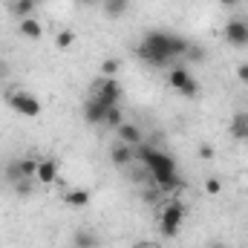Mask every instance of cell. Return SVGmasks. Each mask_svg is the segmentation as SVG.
<instances>
[{"mask_svg": "<svg viewBox=\"0 0 248 248\" xmlns=\"http://www.w3.org/2000/svg\"><path fill=\"white\" fill-rule=\"evenodd\" d=\"M182 222H185V205L179 199H170L162 208V214H159V231L165 237H176L179 228H182Z\"/></svg>", "mask_w": 248, "mask_h": 248, "instance_id": "obj_3", "label": "cell"}, {"mask_svg": "<svg viewBox=\"0 0 248 248\" xmlns=\"http://www.w3.org/2000/svg\"><path fill=\"white\" fill-rule=\"evenodd\" d=\"M72 248H75V246H72Z\"/></svg>", "mask_w": 248, "mask_h": 248, "instance_id": "obj_33", "label": "cell"}, {"mask_svg": "<svg viewBox=\"0 0 248 248\" xmlns=\"http://www.w3.org/2000/svg\"><path fill=\"white\" fill-rule=\"evenodd\" d=\"M119 66H122V63L116 61V58H104V61H101V78H116Z\"/></svg>", "mask_w": 248, "mask_h": 248, "instance_id": "obj_20", "label": "cell"}, {"mask_svg": "<svg viewBox=\"0 0 248 248\" xmlns=\"http://www.w3.org/2000/svg\"><path fill=\"white\" fill-rule=\"evenodd\" d=\"M107 110H110V107H107V104H101L95 95H93L90 101H84V119H87L90 124H104Z\"/></svg>", "mask_w": 248, "mask_h": 248, "instance_id": "obj_7", "label": "cell"}, {"mask_svg": "<svg viewBox=\"0 0 248 248\" xmlns=\"http://www.w3.org/2000/svg\"><path fill=\"white\" fill-rule=\"evenodd\" d=\"M199 156H202V159H205V162H211V159H214V156H217V150H214V147H211V144H199Z\"/></svg>", "mask_w": 248, "mask_h": 248, "instance_id": "obj_26", "label": "cell"}, {"mask_svg": "<svg viewBox=\"0 0 248 248\" xmlns=\"http://www.w3.org/2000/svg\"><path fill=\"white\" fill-rule=\"evenodd\" d=\"M17 32H20V38H26V41H38V38H44V23H41L38 17H23V20L17 23Z\"/></svg>", "mask_w": 248, "mask_h": 248, "instance_id": "obj_9", "label": "cell"}, {"mask_svg": "<svg viewBox=\"0 0 248 248\" xmlns=\"http://www.w3.org/2000/svg\"><path fill=\"white\" fill-rule=\"evenodd\" d=\"M133 150H136V156L144 162L147 173L153 176V182H156V187H159L162 193H173V190L182 187L176 162H173L168 153H162V150H156V147H150V144H139V147H133Z\"/></svg>", "mask_w": 248, "mask_h": 248, "instance_id": "obj_2", "label": "cell"}, {"mask_svg": "<svg viewBox=\"0 0 248 248\" xmlns=\"http://www.w3.org/2000/svg\"><path fill=\"white\" fill-rule=\"evenodd\" d=\"M81 3H95V0H81Z\"/></svg>", "mask_w": 248, "mask_h": 248, "instance_id": "obj_32", "label": "cell"}, {"mask_svg": "<svg viewBox=\"0 0 248 248\" xmlns=\"http://www.w3.org/2000/svg\"><path fill=\"white\" fill-rule=\"evenodd\" d=\"M133 248H153V246H150V243H136Z\"/></svg>", "mask_w": 248, "mask_h": 248, "instance_id": "obj_29", "label": "cell"}, {"mask_svg": "<svg viewBox=\"0 0 248 248\" xmlns=\"http://www.w3.org/2000/svg\"><path fill=\"white\" fill-rule=\"evenodd\" d=\"M17 168H20V176H23V179H35V173H38V159H20Z\"/></svg>", "mask_w": 248, "mask_h": 248, "instance_id": "obj_18", "label": "cell"}, {"mask_svg": "<svg viewBox=\"0 0 248 248\" xmlns=\"http://www.w3.org/2000/svg\"><path fill=\"white\" fill-rule=\"evenodd\" d=\"M116 133H119V141H122V144H127V147H139V144H144L141 130H139L136 124H130V122H124Z\"/></svg>", "mask_w": 248, "mask_h": 248, "instance_id": "obj_8", "label": "cell"}, {"mask_svg": "<svg viewBox=\"0 0 248 248\" xmlns=\"http://www.w3.org/2000/svg\"><path fill=\"white\" fill-rule=\"evenodd\" d=\"M205 193H214V196H217V193H222V182H219L217 176H211V179L205 182Z\"/></svg>", "mask_w": 248, "mask_h": 248, "instance_id": "obj_25", "label": "cell"}, {"mask_svg": "<svg viewBox=\"0 0 248 248\" xmlns=\"http://www.w3.org/2000/svg\"><path fill=\"white\" fill-rule=\"evenodd\" d=\"M75 41H78V35H75L72 29H61V32H55V46H58V49H69V46H75Z\"/></svg>", "mask_w": 248, "mask_h": 248, "instance_id": "obj_17", "label": "cell"}, {"mask_svg": "<svg viewBox=\"0 0 248 248\" xmlns=\"http://www.w3.org/2000/svg\"><path fill=\"white\" fill-rule=\"evenodd\" d=\"M179 95H182V98H196V95H199V81H196L193 75L187 78V84L179 90Z\"/></svg>", "mask_w": 248, "mask_h": 248, "instance_id": "obj_21", "label": "cell"}, {"mask_svg": "<svg viewBox=\"0 0 248 248\" xmlns=\"http://www.w3.org/2000/svg\"><path fill=\"white\" fill-rule=\"evenodd\" d=\"M6 179H9L12 185L23 179V176H20V168H17V162H12V165H6Z\"/></svg>", "mask_w": 248, "mask_h": 248, "instance_id": "obj_23", "label": "cell"}, {"mask_svg": "<svg viewBox=\"0 0 248 248\" xmlns=\"http://www.w3.org/2000/svg\"><path fill=\"white\" fill-rule=\"evenodd\" d=\"M75 248H95V237L90 231H78L75 234Z\"/></svg>", "mask_w": 248, "mask_h": 248, "instance_id": "obj_22", "label": "cell"}, {"mask_svg": "<svg viewBox=\"0 0 248 248\" xmlns=\"http://www.w3.org/2000/svg\"><path fill=\"white\" fill-rule=\"evenodd\" d=\"M35 6H38V0H12L9 3V15H15V17H32L35 15Z\"/></svg>", "mask_w": 248, "mask_h": 248, "instance_id": "obj_11", "label": "cell"}, {"mask_svg": "<svg viewBox=\"0 0 248 248\" xmlns=\"http://www.w3.org/2000/svg\"><path fill=\"white\" fill-rule=\"evenodd\" d=\"M219 3H222V6H225V9H234V6H237V3H240V0H219Z\"/></svg>", "mask_w": 248, "mask_h": 248, "instance_id": "obj_28", "label": "cell"}, {"mask_svg": "<svg viewBox=\"0 0 248 248\" xmlns=\"http://www.w3.org/2000/svg\"><path fill=\"white\" fill-rule=\"evenodd\" d=\"M35 179H38L41 185H52V182L58 179V162H52V159L38 162V173H35Z\"/></svg>", "mask_w": 248, "mask_h": 248, "instance_id": "obj_10", "label": "cell"}, {"mask_svg": "<svg viewBox=\"0 0 248 248\" xmlns=\"http://www.w3.org/2000/svg\"><path fill=\"white\" fill-rule=\"evenodd\" d=\"M6 101H9V107H12L15 113H20V116H26V119H38V116H41V101H38L32 93L15 90V93L6 95Z\"/></svg>", "mask_w": 248, "mask_h": 248, "instance_id": "obj_4", "label": "cell"}, {"mask_svg": "<svg viewBox=\"0 0 248 248\" xmlns=\"http://www.w3.org/2000/svg\"><path fill=\"white\" fill-rule=\"evenodd\" d=\"M104 124H107V127H113V130H119V127L124 124L122 110H119V107H110V110H107V119H104Z\"/></svg>", "mask_w": 248, "mask_h": 248, "instance_id": "obj_19", "label": "cell"}, {"mask_svg": "<svg viewBox=\"0 0 248 248\" xmlns=\"http://www.w3.org/2000/svg\"><path fill=\"white\" fill-rule=\"evenodd\" d=\"M228 133H231L234 139L246 141V139H248V113H237V116L231 119V127H228Z\"/></svg>", "mask_w": 248, "mask_h": 248, "instance_id": "obj_13", "label": "cell"}, {"mask_svg": "<svg viewBox=\"0 0 248 248\" xmlns=\"http://www.w3.org/2000/svg\"><path fill=\"white\" fill-rule=\"evenodd\" d=\"M211 248H225V246H219V243H214V246H211Z\"/></svg>", "mask_w": 248, "mask_h": 248, "instance_id": "obj_31", "label": "cell"}, {"mask_svg": "<svg viewBox=\"0 0 248 248\" xmlns=\"http://www.w3.org/2000/svg\"><path fill=\"white\" fill-rule=\"evenodd\" d=\"M110 159H113V165L116 168H124V165H130L133 162V147H127V144H116L113 150H110Z\"/></svg>", "mask_w": 248, "mask_h": 248, "instance_id": "obj_15", "label": "cell"}, {"mask_svg": "<svg viewBox=\"0 0 248 248\" xmlns=\"http://www.w3.org/2000/svg\"><path fill=\"white\" fill-rule=\"evenodd\" d=\"M15 193H17V196H32V179H20V182H15Z\"/></svg>", "mask_w": 248, "mask_h": 248, "instance_id": "obj_24", "label": "cell"}, {"mask_svg": "<svg viewBox=\"0 0 248 248\" xmlns=\"http://www.w3.org/2000/svg\"><path fill=\"white\" fill-rule=\"evenodd\" d=\"M187 78H190V72H187L185 66H170V72H168V84H170L176 93L187 84Z\"/></svg>", "mask_w": 248, "mask_h": 248, "instance_id": "obj_16", "label": "cell"}, {"mask_svg": "<svg viewBox=\"0 0 248 248\" xmlns=\"http://www.w3.org/2000/svg\"><path fill=\"white\" fill-rule=\"evenodd\" d=\"M63 202L72 205V208H84V205L90 202V190H87V187H69V190L63 193Z\"/></svg>", "mask_w": 248, "mask_h": 248, "instance_id": "obj_12", "label": "cell"}, {"mask_svg": "<svg viewBox=\"0 0 248 248\" xmlns=\"http://www.w3.org/2000/svg\"><path fill=\"white\" fill-rule=\"evenodd\" d=\"M237 78H240V84L248 87V63H240V66H237Z\"/></svg>", "mask_w": 248, "mask_h": 248, "instance_id": "obj_27", "label": "cell"}, {"mask_svg": "<svg viewBox=\"0 0 248 248\" xmlns=\"http://www.w3.org/2000/svg\"><path fill=\"white\" fill-rule=\"evenodd\" d=\"M3 75H6V63L0 61V78H3Z\"/></svg>", "mask_w": 248, "mask_h": 248, "instance_id": "obj_30", "label": "cell"}, {"mask_svg": "<svg viewBox=\"0 0 248 248\" xmlns=\"http://www.w3.org/2000/svg\"><path fill=\"white\" fill-rule=\"evenodd\" d=\"M101 9H104V15L107 17H124L127 15V9H130V0H104L101 3Z\"/></svg>", "mask_w": 248, "mask_h": 248, "instance_id": "obj_14", "label": "cell"}, {"mask_svg": "<svg viewBox=\"0 0 248 248\" xmlns=\"http://www.w3.org/2000/svg\"><path fill=\"white\" fill-rule=\"evenodd\" d=\"M95 98L101 104H107V107H119V101H122V84L116 78H101L98 87H95Z\"/></svg>", "mask_w": 248, "mask_h": 248, "instance_id": "obj_6", "label": "cell"}, {"mask_svg": "<svg viewBox=\"0 0 248 248\" xmlns=\"http://www.w3.org/2000/svg\"><path fill=\"white\" fill-rule=\"evenodd\" d=\"M222 38L234 46V49H246L248 46V20L243 17H234L222 26Z\"/></svg>", "mask_w": 248, "mask_h": 248, "instance_id": "obj_5", "label": "cell"}, {"mask_svg": "<svg viewBox=\"0 0 248 248\" xmlns=\"http://www.w3.org/2000/svg\"><path fill=\"white\" fill-rule=\"evenodd\" d=\"M187 49H190V44H187L182 35L153 29V32H147V35L141 38V44H139L136 52H139L141 61L153 63V66H168L173 58L187 55Z\"/></svg>", "mask_w": 248, "mask_h": 248, "instance_id": "obj_1", "label": "cell"}]
</instances>
